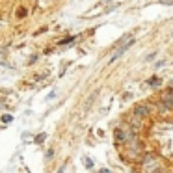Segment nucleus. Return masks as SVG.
<instances>
[{
    "label": "nucleus",
    "instance_id": "obj_2",
    "mask_svg": "<svg viewBox=\"0 0 173 173\" xmlns=\"http://www.w3.org/2000/svg\"><path fill=\"white\" fill-rule=\"evenodd\" d=\"M136 114H141V115H145V114H147V108H145V106H141V108H136Z\"/></svg>",
    "mask_w": 173,
    "mask_h": 173
},
{
    "label": "nucleus",
    "instance_id": "obj_1",
    "mask_svg": "<svg viewBox=\"0 0 173 173\" xmlns=\"http://www.w3.org/2000/svg\"><path fill=\"white\" fill-rule=\"evenodd\" d=\"M17 17H19V19L26 17V9H24V8H17Z\"/></svg>",
    "mask_w": 173,
    "mask_h": 173
}]
</instances>
